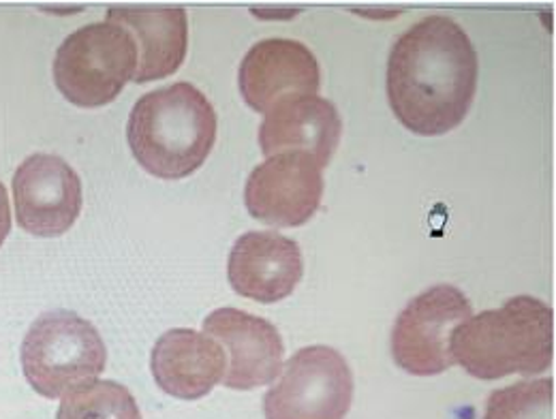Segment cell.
<instances>
[{"mask_svg":"<svg viewBox=\"0 0 556 419\" xmlns=\"http://www.w3.org/2000/svg\"><path fill=\"white\" fill-rule=\"evenodd\" d=\"M478 75V52L463 26L445 15H428L390 52V107L417 136H445L467 118Z\"/></svg>","mask_w":556,"mask_h":419,"instance_id":"1","label":"cell"},{"mask_svg":"<svg viewBox=\"0 0 556 419\" xmlns=\"http://www.w3.org/2000/svg\"><path fill=\"white\" fill-rule=\"evenodd\" d=\"M216 112L189 81L146 92L127 125V140L139 165L161 180L195 174L216 141Z\"/></svg>","mask_w":556,"mask_h":419,"instance_id":"2","label":"cell"},{"mask_svg":"<svg viewBox=\"0 0 556 419\" xmlns=\"http://www.w3.org/2000/svg\"><path fill=\"white\" fill-rule=\"evenodd\" d=\"M450 351L476 379L540 374L551 368L555 355V313L538 297H511L501 308L460 323Z\"/></svg>","mask_w":556,"mask_h":419,"instance_id":"3","label":"cell"},{"mask_svg":"<svg viewBox=\"0 0 556 419\" xmlns=\"http://www.w3.org/2000/svg\"><path fill=\"white\" fill-rule=\"evenodd\" d=\"M20 359L37 394L61 398L105 370L108 351L90 321L70 310H54L28 328Z\"/></svg>","mask_w":556,"mask_h":419,"instance_id":"4","label":"cell"},{"mask_svg":"<svg viewBox=\"0 0 556 419\" xmlns=\"http://www.w3.org/2000/svg\"><path fill=\"white\" fill-rule=\"evenodd\" d=\"M138 69L131 33L114 22H94L71 33L54 59V81L77 107L112 103Z\"/></svg>","mask_w":556,"mask_h":419,"instance_id":"5","label":"cell"},{"mask_svg":"<svg viewBox=\"0 0 556 419\" xmlns=\"http://www.w3.org/2000/svg\"><path fill=\"white\" fill-rule=\"evenodd\" d=\"M353 401L348 359L324 345L300 350L264 398L266 419H345Z\"/></svg>","mask_w":556,"mask_h":419,"instance_id":"6","label":"cell"},{"mask_svg":"<svg viewBox=\"0 0 556 419\" xmlns=\"http://www.w3.org/2000/svg\"><path fill=\"white\" fill-rule=\"evenodd\" d=\"M473 317L467 295L452 284H437L414 297L399 315L392 332L396 364L416 374L432 377L456 361L450 351L454 330Z\"/></svg>","mask_w":556,"mask_h":419,"instance_id":"7","label":"cell"},{"mask_svg":"<svg viewBox=\"0 0 556 419\" xmlns=\"http://www.w3.org/2000/svg\"><path fill=\"white\" fill-rule=\"evenodd\" d=\"M321 165L302 152H285L257 165L244 189L253 218L275 227H300L321 206Z\"/></svg>","mask_w":556,"mask_h":419,"instance_id":"8","label":"cell"},{"mask_svg":"<svg viewBox=\"0 0 556 419\" xmlns=\"http://www.w3.org/2000/svg\"><path fill=\"white\" fill-rule=\"evenodd\" d=\"M17 225L39 238H59L81 212V180L56 154H30L13 176Z\"/></svg>","mask_w":556,"mask_h":419,"instance_id":"9","label":"cell"},{"mask_svg":"<svg viewBox=\"0 0 556 419\" xmlns=\"http://www.w3.org/2000/svg\"><path fill=\"white\" fill-rule=\"evenodd\" d=\"M319 84L321 69L315 54L291 39L260 41L238 71L240 94L260 114H268L287 99L315 97Z\"/></svg>","mask_w":556,"mask_h":419,"instance_id":"10","label":"cell"},{"mask_svg":"<svg viewBox=\"0 0 556 419\" xmlns=\"http://www.w3.org/2000/svg\"><path fill=\"white\" fill-rule=\"evenodd\" d=\"M204 334L212 337L229 355L223 385L249 392L275 383L282 370V339L277 328L238 308H218L204 321Z\"/></svg>","mask_w":556,"mask_h":419,"instance_id":"11","label":"cell"},{"mask_svg":"<svg viewBox=\"0 0 556 419\" xmlns=\"http://www.w3.org/2000/svg\"><path fill=\"white\" fill-rule=\"evenodd\" d=\"M304 275L300 244L277 231H249L229 253L227 277L233 291L260 304L289 297Z\"/></svg>","mask_w":556,"mask_h":419,"instance_id":"12","label":"cell"},{"mask_svg":"<svg viewBox=\"0 0 556 419\" xmlns=\"http://www.w3.org/2000/svg\"><path fill=\"white\" fill-rule=\"evenodd\" d=\"M343 136V120L334 103L321 97L287 99L273 107L262 127L260 145L270 158L285 152H302L328 167Z\"/></svg>","mask_w":556,"mask_h":419,"instance_id":"13","label":"cell"},{"mask_svg":"<svg viewBox=\"0 0 556 419\" xmlns=\"http://www.w3.org/2000/svg\"><path fill=\"white\" fill-rule=\"evenodd\" d=\"M150 368L165 394L180 401H200L223 381L227 353L208 334L176 328L156 341Z\"/></svg>","mask_w":556,"mask_h":419,"instance_id":"14","label":"cell"},{"mask_svg":"<svg viewBox=\"0 0 556 419\" xmlns=\"http://www.w3.org/2000/svg\"><path fill=\"white\" fill-rule=\"evenodd\" d=\"M108 22L131 33L138 46L134 81L148 84L180 69L189 48V20L180 7H112Z\"/></svg>","mask_w":556,"mask_h":419,"instance_id":"15","label":"cell"},{"mask_svg":"<svg viewBox=\"0 0 556 419\" xmlns=\"http://www.w3.org/2000/svg\"><path fill=\"white\" fill-rule=\"evenodd\" d=\"M56 419H141V414L125 385L94 379L63 396Z\"/></svg>","mask_w":556,"mask_h":419,"instance_id":"16","label":"cell"},{"mask_svg":"<svg viewBox=\"0 0 556 419\" xmlns=\"http://www.w3.org/2000/svg\"><path fill=\"white\" fill-rule=\"evenodd\" d=\"M484 419H555V379L520 381L492 392Z\"/></svg>","mask_w":556,"mask_h":419,"instance_id":"17","label":"cell"},{"mask_svg":"<svg viewBox=\"0 0 556 419\" xmlns=\"http://www.w3.org/2000/svg\"><path fill=\"white\" fill-rule=\"evenodd\" d=\"M11 231V208H9V195L7 189L0 182V246L4 244L7 236Z\"/></svg>","mask_w":556,"mask_h":419,"instance_id":"18","label":"cell"}]
</instances>
